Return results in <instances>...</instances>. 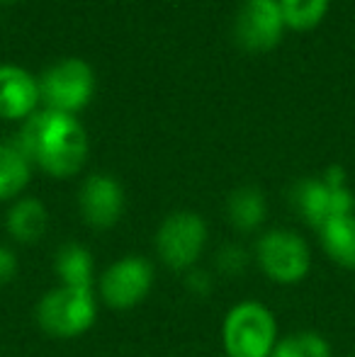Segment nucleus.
<instances>
[{"label":"nucleus","mask_w":355,"mask_h":357,"mask_svg":"<svg viewBox=\"0 0 355 357\" xmlns=\"http://www.w3.org/2000/svg\"><path fill=\"white\" fill-rule=\"evenodd\" d=\"M270 357H331V345L322 333L299 331L287 338H280Z\"/></svg>","instance_id":"obj_18"},{"label":"nucleus","mask_w":355,"mask_h":357,"mask_svg":"<svg viewBox=\"0 0 355 357\" xmlns=\"http://www.w3.org/2000/svg\"><path fill=\"white\" fill-rule=\"evenodd\" d=\"M280 10H282L285 24L297 32H307L314 29L328 13L331 0H278Z\"/></svg>","instance_id":"obj_17"},{"label":"nucleus","mask_w":355,"mask_h":357,"mask_svg":"<svg viewBox=\"0 0 355 357\" xmlns=\"http://www.w3.org/2000/svg\"><path fill=\"white\" fill-rule=\"evenodd\" d=\"M185 284L192 291L195 296H207L209 289H212V278L202 270H188V278H185Z\"/></svg>","instance_id":"obj_21"},{"label":"nucleus","mask_w":355,"mask_h":357,"mask_svg":"<svg viewBox=\"0 0 355 357\" xmlns=\"http://www.w3.org/2000/svg\"><path fill=\"white\" fill-rule=\"evenodd\" d=\"M268 216V202L266 195L256 185H241L236 188L227 199V219L241 234L261 229Z\"/></svg>","instance_id":"obj_13"},{"label":"nucleus","mask_w":355,"mask_h":357,"mask_svg":"<svg viewBox=\"0 0 355 357\" xmlns=\"http://www.w3.org/2000/svg\"><path fill=\"white\" fill-rule=\"evenodd\" d=\"M256 263L275 284H297L312 270L309 243L292 229H270L256 243Z\"/></svg>","instance_id":"obj_4"},{"label":"nucleus","mask_w":355,"mask_h":357,"mask_svg":"<svg viewBox=\"0 0 355 357\" xmlns=\"http://www.w3.org/2000/svg\"><path fill=\"white\" fill-rule=\"evenodd\" d=\"M34 319L49 338H81L93 328L95 319H98L95 291L81 289V287H54L37 301Z\"/></svg>","instance_id":"obj_2"},{"label":"nucleus","mask_w":355,"mask_h":357,"mask_svg":"<svg viewBox=\"0 0 355 357\" xmlns=\"http://www.w3.org/2000/svg\"><path fill=\"white\" fill-rule=\"evenodd\" d=\"M124 188L114 175L93 173L78 190V209L90 229H112L124 214Z\"/></svg>","instance_id":"obj_10"},{"label":"nucleus","mask_w":355,"mask_h":357,"mask_svg":"<svg viewBox=\"0 0 355 357\" xmlns=\"http://www.w3.org/2000/svg\"><path fill=\"white\" fill-rule=\"evenodd\" d=\"M17 270H20L17 255L8 245H0V287L13 282L17 278Z\"/></svg>","instance_id":"obj_20"},{"label":"nucleus","mask_w":355,"mask_h":357,"mask_svg":"<svg viewBox=\"0 0 355 357\" xmlns=\"http://www.w3.org/2000/svg\"><path fill=\"white\" fill-rule=\"evenodd\" d=\"M248 258H251V255H248L241 245L227 243V245H222V248H219L214 265H217V270L224 275V278H239V275L246 273Z\"/></svg>","instance_id":"obj_19"},{"label":"nucleus","mask_w":355,"mask_h":357,"mask_svg":"<svg viewBox=\"0 0 355 357\" xmlns=\"http://www.w3.org/2000/svg\"><path fill=\"white\" fill-rule=\"evenodd\" d=\"M207 224L195 212H173L156 231V255L166 268L188 273L202 258L207 245Z\"/></svg>","instance_id":"obj_5"},{"label":"nucleus","mask_w":355,"mask_h":357,"mask_svg":"<svg viewBox=\"0 0 355 357\" xmlns=\"http://www.w3.org/2000/svg\"><path fill=\"white\" fill-rule=\"evenodd\" d=\"M289 202L312 229H322L331 219L355 214V195L348 185L336 188L322 178H302L289 190Z\"/></svg>","instance_id":"obj_8"},{"label":"nucleus","mask_w":355,"mask_h":357,"mask_svg":"<svg viewBox=\"0 0 355 357\" xmlns=\"http://www.w3.org/2000/svg\"><path fill=\"white\" fill-rule=\"evenodd\" d=\"M224 357H227V355H224Z\"/></svg>","instance_id":"obj_24"},{"label":"nucleus","mask_w":355,"mask_h":357,"mask_svg":"<svg viewBox=\"0 0 355 357\" xmlns=\"http://www.w3.org/2000/svg\"><path fill=\"white\" fill-rule=\"evenodd\" d=\"M47 226L49 212L37 197H17L5 214V231L10 234V238L22 245L37 243L47 234Z\"/></svg>","instance_id":"obj_12"},{"label":"nucleus","mask_w":355,"mask_h":357,"mask_svg":"<svg viewBox=\"0 0 355 357\" xmlns=\"http://www.w3.org/2000/svg\"><path fill=\"white\" fill-rule=\"evenodd\" d=\"M285 27L278 0H243L234 17V39L246 52L263 54L278 47Z\"/></svg>","instance_id":"obj_9"},{"label":"nucleus","mask_w":355,"mask_h":357,"mask_svg":"<svg viewBox=\"0 0 355 357\" xmlns=\"http://www.w3.org/2000/svg\"><path fill=\"white\" fill-rule=\"evenodd\" d=\"M278 340V321L261 301H241L224 316L222 343L227 357H270Z\"/></svg>","instance_id":"obj_3"},{"label":"nucleus","mask_w":355,"mask_h":357,"mask_svg":"<svg viewBox=\"0 0 355 357\" xmlns=\"http://www.w3.org/2000/svg\"><path fill=\"white\" fill-rule=\"evenodd\" d=\"M322 248L331 263L338 268L355 270V214L331 219L326 226L319 229Z\"/></svg>","instance_id":"obj_15"},{"label":"nucleus","mask_w":355,"mask_h":357,"mask_svg":"<svg viewBox=\"0 0 355 357\" xmlns=\"http://www.w3.org/2000/svg\"><path fill=\"white\" fill-rule=\"evenodd\" d=\"M39 95L47 109L76 114L93 100L95 71L83 59H61L42 73Z\"/></svg>","instance_id":"obj_6"},{"label":"nucleus","mask_w":355,"mask_h":357,"mask_svg":"<svg viewBox=\"0 0 355 357\" xmlns=\"http://www.w3.org/2000/svg\"><path fill=\"white\" fill-rule=\"evenodd\" d=\"M54 273L61 287H81L93 289L95 260L93 253L81 243H63L54 255Z\"/></svg>","instance_id":"obj_14"},{"label":"nucleus","mask_w":355,"mask_h":357,"mask_svg":"<svg viewBox=\"0 0 355 357\" xmlns=\"http://www.w3.org/2000/svg\"><path fill=\"white\" fill-rule=\"evenodd\" d=\"M153 265L142 255H124L100 275V299L114 311H129L149 296Z\"/></svg>","instance_id":"obj_7"},{"label":"nucleus","mask_w":355,"mask_h":357,"mask_svg":"<svg viewBox=\"0 0 355 357\" xmlns=\"http://www.w3.org/2000/svg\"><path fill=\"white\" fill-rule=\"evenodd\" d=\"M32 178V163L15 142H0V202L17 199Z\"/></svg>","instance_id":"obj_16"},{"label":"nucleus","mask_w":355,"mask_h":357,"mask_svg":"<svg viewBox=\"0 0 355 357\" xmlns=\"http://www.w3.org/2000/svg\"><path fill=\"white\" fill-rule=\"evenodd\" d=\"M351 357H355V355H351Z\"/></svg>","instance_id":"obj_23"},{"label":"nucleus","mask_w":355,"mask_h":357,"mask_svg":"<svg viewBox=\"0 0 355 357\" xmlns=\"http://www.w3.org/2000/svg\"><path fill=\"white\" fill-rule=\"evenodd\" d=\"M39 102V78L22 66L0 63V119H27Z\"/></svg>","instance_id":"obj_11"},{"label":"nucleus","mask_w":355,"mask_h":357,"mask_svg":"<svg viewBox=\"0 0 355 357\" xmlns=\"http://www.w3.org/2000/svg\"><path fill=\"white\" fill-rule=\"evenodd\" d=\"M5 3H13V0H5Z\"/></svg>","instance_id":"obj_22"},{"label":"nucleus","mask_w":355,"mask_h":357,"mask_svg":"<svg viewBox=\"0 0 355 357\" xmlns=\"http://www.w3.org/2000/svg\"><path fill=\"white\" fill-rule=\"evenodd\" d=\"M15 144L52 178H73L88 158V134L76 114L47 107L24 119Z\"/></svg>","instance_id":"obj_1"}]
</instances>
